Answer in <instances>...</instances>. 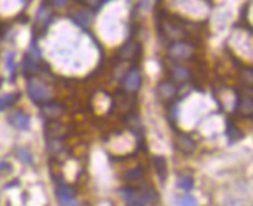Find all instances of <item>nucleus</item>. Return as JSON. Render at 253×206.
I'll list each match as a JSON object with an SVG mask.
<instances>
[{"label": "nucleus", "mask_w": 253, "mask_h": 206, "mask_svg": "<svg viewBox=\"0 0 253 206\" xmlns=\"http://www.w3.org/2000/svg\"><path fill=\"white\" fill-rule=\"evenodd\" d=\"M177 186L182 191H191L193 186H194V178L193 177H182L177 181Z\"/></svg>", "instance_id": "nucleus-19"}, {"label": "nucleus", "mask_w": 253, "mask_h": 206, "mask_svg": "<svg viewBox=\"0 0 253 206\" xmlns=\"http://www.w3.org/2000/svg\"><path fill=\"white\" fill-rule=\"evenodd\" d=\"M141 73L137 67L134 69H130L126 74H125V78L122 81V87L127 92V93H135L138 92V89L141 87Z\"/></svg>", "instance_id": "nucleus-5"}, {"label": "nucleus", "mask_w": 253, "mask_h": 206, "mask_svg": "<svg viewBox=\"0 0 253 206\" xmlns=\"http://www.w3.org/2000/svg\"><path fill=\"white\" fill-rule=\"evenodd\" d=\"M19 98H20L19 93H9V95H5V96L0 98V112L11 107V105H14L19 101Z\"/></svg>", "instance_id": "nucleus-14"}, {"label": "nucleus", "mask_w": 253, "mask_h": 206, "mask_svg": "<svg viewBox=\"0 0 253 206\" xmlns=\"http://www.w3.org/2000/svg\"><path fill=\"white\" fill-rule=\"evenodd\" d=\"M9 169H11V166L6 161H0V172H8Z\"/></svg>", "instance_id": "nucleus-23"}, {"label": "nucleus", "mask_w": 253, "mask_h": 206, "mask_svg": "<svg viewBox=\"0 0 253 206\" xmlns=\"http://www.w3.org/2000/svg\"><path fill=\"white\" fill-rule=\"evenodd\" d=\"M227 135H228V138H230V141H236V139H239V138H243V134H241V130L235 126V123L232 121H227Z\"/></svg>", "instance_id": "nucleus-16"}, {"label": "nucleus", "mask_w": 253, "mask_h": 206, "mask_svg": "<svg viewBox=\"0 0 253 206\" xmlns=\"http://www.w3.org/2000/svg\"><path fill=\"white\" fill-rule=\"evenodd\" d=\"M6 67L11 74H16V59H14V53H9L6 56Z\"/></svg>", "instance_id": "nucleus-21"}, {"label": "nucleus", "mask_w": 253, "mask_h": 206, "mask_svg": "<svg viewBox=\"0 0 253 206\" xmlns=\"http://www.w3.org/2000/svg\"><path fill=\"white\" fill-rule=\"evenodd\" d=\"M141 177H143V168H141V166L134 168V169H127V171L125 172V175H123V178H125L126 181H137V180H140Z\"/></svg>", "instance_id": "nucleus-15"}, {"label": "nucleus", "mask_w": 253, "mask_h": 206, "mask_svg": "<svg viewBox=\"0 0 253 206\" xmlns=\"http://www.w3.org/2000/svg\"><path fill=\"white\" fill-rule=\"evenodd\" d=\"M236 113L241 118H247L252 119L253 115V101H252V95H241L239 100L236 103Z\"/></svg>", "instance_id": "nucleus-9"}, {"label": "nucleus", "mask_w": 253, "mask_h": 206, "mask_svg": "<svg viewBox=\"0 0 253 206\" xmlns=\"http://www.w3.org/2000/svg\"><path fill=\"white\" fill-rule=\"evenodd\" d=\"M118 56L123 61H137L141 56V43L135 39H129L118 50Z\"/></svg>", "instance_id": "nucleus-4"}, {"label": "nucleus", "mask_w": 253, "mask_h": 206, "mask_svg": "<svg viewBox=\"0 0 253 206\" xmlns=\"http://www.w3.org/2000/svg\"><path fill=\"white\" fill-rule=\"evenodd\" d=\"M17 155L19 158L25 163V165H33V155L30 154V150L25 149V147H19L17 149Z\"/></svg>", "instance_id": "nucleus-20"}, {"label": "nucleus", "mask_w": 253, "mask_h": 206, "mask_svg": "<svg viewBox=\"0 0 253 206\" xmlns=\"http://www.w3.org/2000/svg\"><path fill=\"white\" fill-rule=\"evenodd\" d=\"M53 5L48 2V0H43L39 11H38V16H36V22H35V31H41V33H45V30L48 28V25L53 22L54 19V13H53Z\"/></svg>", "instance_id": "nucleus-2"}, {"label": "nucleus", "mask_w": 253, "mask_h": 206, "mask_svg": "<svg viewBox=\"0 0 253 206\" xmlns=\"http://www.w3.org/2000/svg\"><path fill=\"white\" fill-rule=\"evenodd\" d=\"M56 195H58V199H59L62 206H80L78 200L75 199V192H73V189L69 186V184L59 183Z\"/></svg>", "instance_id": "nucleus-8"}, {"label": "nucleus", "mask_w": 253, "mask_h": 206, "mask_svg": "<svg viewBox=\"0 0 253 206\" xmlns=\"http://www.w3.org/2000/svg\"><path fill=\"white\" fill-rule=\"evenodd\" d=\"M127 206H129V205H127Z\"/></svg>", "instance_id": "nucleus-24"}, {"label": "nucleus", "mask_w": 253, "mask_h": 206, "mask_svg": "<svg viewBox=\"0 0 253 206\" xmlns=\"http://www.w3.org/2000/svg\"><path fill=\"white\" fill-rule=\"evenodd\" d=\"M175 143H177V147L180 149V152L183 154H193L196 150V141L188 135V134H182L179 132L177 134V139H175Z\"/></svg>", "instance_id": "nucleus-12"}, {"label": "nucleus", "mask_w": 253, "mask_h": 206, "mask_svg": "<svg viewBox=\"0 0 253 206\" xmlns=\"http://www.w3.org/2000/svg\"><path fill=\"white\" fill-rule=\"evenodd\" d=\"M69 17L75 22L76 25H80L81 28H87L92 25V14L89 13L87 9H78L75 11V13L69 14Z\"/></svg>", "instance_id": "nucleus-13"}, {"label": "nucleus", "mask_w": 253, "mask_h": 206, "mask_svg": "<svg viewBox=\"0 0 253 206\" xmlns=\"http://www.w3.org/2000/svg\"><path fill=\"white\" fill-rule=\"evenodd\" d=\"M154 165L157 168V172L162 180H165V173H167V161H165L163 157H156L154 158Z\"/></svg>", "instance_id": "nucleus-18"}, {"label": "nucleus", "mask_w": 253, "mask_h": 206, "mask_svg": "<svg viewBox=\"0 0 253 206\" xmlns=\"http://www.w3.org/2000/svg\"><path fill=\"white\" fill-rule=\"evenodd\" d=\"M48 2H50L53 6H64L65 3L69 2V0H48Z\"/></svg>", "instance_id": "nucleus-22"}, {"label": "nucleus", "mask_w": 253, "mask_h": 206, "mask_svg": "<svg viewBox=\"0 0 253 206\" xmlns=\"http://www.w3.org/2000/svg\"><path fill=\"white\" fill-rule=\"evenodd\" d=\"M191 79V71L182 64H174L171 67V81L177 84H185Z\"/></svg>", "instance_id": "nucleus-11"}, {"label": "nucleus", "mask_w": 253, "mask_h": 206, "mask_svg": "<svg viewBox=\"0 0 253 206\" xmlns=\"http://www.w3.org/2000/svg\"><path fill=\"white\" fill-rule=\"evenodd\" d=\"M175 95H177V85H175V82H172L171 79L159 82V85H157L159 100H162L165 103H171L175 98Z\"/></svg>", "instance_id": "nucleus-6"}, {"label": "nucleus", "mask_w": 253, "mask_h": 206, "mask_svg": "<svg viewBox=\"0 0 253 206\" xmlns=\"http://www.w3.org/2000/svg\"><path fill=\"white\" fill-rule=\"evenodd\" d=\"M27 90L28 95L31 98V101L38 104V105H43L51 101V90L47 82H43L41 79L36 78H28V84H27Z\"/></svg>", "instance_id": "nucleus-1"}, {"label": "nucleus", "mask_w": 253, "mask_h": 206, "mask_svg": "<svg viewBox=\"0 0 253 206\" xmlns=\"http://www.w3.org/2000/svg\"><path fill=\"white\" fill-rule=\"evenodd\" d=\"M194 53V45L186 40H177L169 45V56L174 61H188Z\"/></svg>", "instance_id": "nucleus-3"}, {"label": "nucleus", "mask_w": 253, "mask_h": 206, "mask_svg": "<svg viewBox=\"0 0 253 206\" xmlns=\"http://www.w3.org/2000/svg\"><path fill=\"white\" fill-rule=\"evenodd\" d=\"M64 110L65 108L61 103L50 101V103L42 105V116L45 118L48 123H53V121H58V118L62 116Z\"/></svg>", "instance_id": "nucleus-7"}, {"label": "nucleus", "mask_w": 253, "mask_h": 206, "mask_svg": "<svg viewBox=\"0 0 253 206\" xmlns=\"http://www.w3.org/2000/svg\"><path fill=\"white\" fill-rule=\"evenodd\" d=\"M8 121L11 126L19 130H27L30 127V116L24 110H14L13 113H9Z\"/></svg>", "instance_id": "nucleus-10"}, {"label": "nucleus", "mask_w": 253, "mask_h": 206, "mask_svg": "<svg viewBox=\"0 0 253 206\" xmlns=\"http://www.w3.org/2000/svg\"><path fill=\"white\" fill-rule=\"evenodd\" d=\"M177 205L179 206H197V202L190 194H180L177 197Z\"/></svg>", "instance_id": "nucleus-17"}]
</instances>
